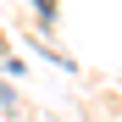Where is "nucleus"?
I'll use <instances>...</instances> for the list:
<instances>
[{
  "label": "nucleus",
  "mask_w": 122,
  "mask_h": 122,
  "mask_svg": "<svg viewBox=\"0 0 122 122\" xmlns=\"http://www.w3.org/2000/svg\"><path fill=\"white\" fill-rule=\"evenodd\" d=\"M33 6H39V11H45V17H50V0H33Z\"/></svg>",
  "instance_id": "obj_1"
}]
</instances>
